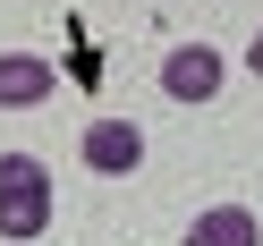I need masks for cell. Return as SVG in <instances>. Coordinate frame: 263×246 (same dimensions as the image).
<instances>
[{"mask_svg": "<svg viewBox=\"0 0 263 246\" xmlns=\"http://www.w3.org/2000/svg\"><path fill=\"white\" fill-rule=\"evenodd\" d=\"M51 229V170L34 153H0V238H43Z\"/></svg>", "mask_w": 263, "mask_h": 246, "instance_id": "6da1fadb", "label": "cell"}, {"mask_svg": "<svg viewBox=\"0 0 263 246\" xmlns=\"http://www.w3.org/2000/svg\"><path fill=\"white\" fill-rule=\"evenodd\" d=\"M221 51H212V43H178V51H161V93H170V102H212V93H221Z\"/></svg>", "mask_w": 263, "mask_h": 246, "instance_id": "7a4b0ae2", "label": "cell"}, {"mask_svg": "<svg viewBox=\"0 0 263 246\" xmlns=\"http://www.w3.org/2000/svg\"><path fill=\"white\" fill-rule=\"evenodd\" d=\"M144 161V136H136V119H93L85 127V170H102V178H127Z\"/></svg>", "mask_w": 263, "mask_h": 246, "instance_id": "3957f363", "label": "cell"}, {"mask_svg": "<svg viewBox=\"0 0 263 246\" xmlns=\"http://www.w3.org/2000/svg\"><path fill=\"white\" fill-rule=\"evenodd\" d=\"M51 60L43 51H0V110H34V102H51Z\"/></svg>", "mask_w": 263, "mask_h": 246, "instance_id": "277c9868", "label": "cell"}, {"mask_svg": "<svg viewBox=\"0 0 263 246\" xmlns=\"http://www.w3.org/2000/svg\"><path fill=\"white\" fill-rule=\"evenodd\" d=\"M187 246H263V221L246 204H204L187 221Z\"/></svg>", "mask_w": 263, "mask_h": 246, "instance_id": "5b68a950", "label": "cell"}, {"mask_svg": "<svg viewBox=\"0 0 263 246\" xmlns=\"http://www.w3.org/2000/svg\"><path fill=\"white\" fill-rule=\"evenodd\" d=\"M246 68H255V77H263V34H255V43H246Z\"/></svg>", "mask_w": 263, "mask_h": 246, "instance_id": "8992f818", "label": "cell"}]
</instances>
